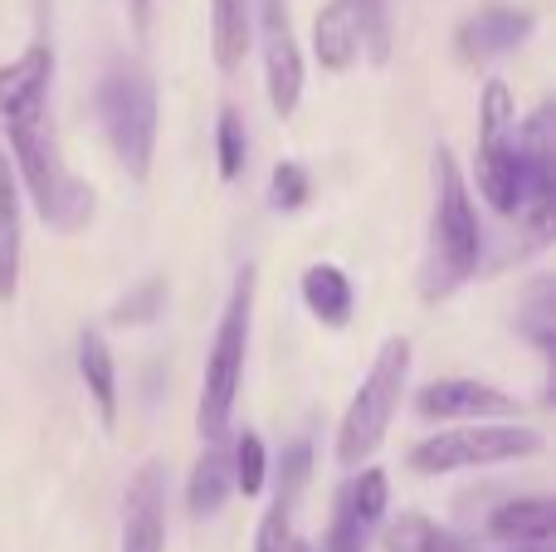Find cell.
<instances>
[{
    "label": "cell",
    "mask_w": 556,
    "mask_h": 552,
    "mask_svg": "<svg viewBox=\"0 0 556 552\" xmlns=\"http://www.w3.org/2000/svg\"><path fill=\"white\" fill-rule=\"evenodd\" d=\"M430 279H425V299H444L454 293L483 260V230L473 215V196L464 186V172L450 152H434V215H430Z\"/></svg>",
    "instance_id": "obj_1"
},
{
    "label": "cell",
    "mask_w": 556,
    "mask_h": 552,
    "mask_svg": "<svg viewBox=\"0 0 556 552\" xmlns=\"http://www.w3.org/2000/svg\"><path fill=\"white\" fill-rule=\"evenodd\" d=\"M5 133H10V166H15V181L29 191L35 211L64 235L84 230L88 215H93V186H84L64 162H59L49 117H39V123H5Z\"/></svg>",
    "instance_id": "obj_2"
},
{
    "label": "cell",
    "mask_w": 556,
    "mask_h": 552,
    "mask_svg": "<svg viewBox=\"0 0 556 552\" xmlns=\"http://www.w3.org/2000/svg\"><path fill=\"white\" fill-rule=\"evenodd\" d=\"M405 387H410V342L386 338L371 372L362 377L356 397L346 401V411H342V426H337V465L362 469L366 460L381 450L386 430H391L395 411H401V401H405Z\"/></svg>",
    "instance_id": "obj_3"
},
{
    "label": "cell",
    "mask_w": 556,
    "mask_h": 552,
    "mask_svg": "<svg viewBox=\"0 0 556 552\" xmlns=\"http://www.w3.org/2000/svg\"><path fill=\"white\" fill-rule=\"evenodd\" d=\"M250 318H254V269L244 264L230 289V303L220 313L211 357H205L201 401H195V430L211 446H220L225 430H230L235 397H240V381H244V352H250Z\"/></svg>",
    "instance_id": "obj_4"
},
{
    "label": "cell",
    "mask_w": 556,
    "mask_h": 552,
    "mask_svg": "<svg viewBox=\"0 0 556 552\" xmlns=\"http://www.w3.org/2000/svg\"><path fill=\"white\" fill-rule=\"evenodd\" d=\"M98 117H103V133L113 142L117 162L127 166L132 181L152 176V156H156V88L152 78L137 64L117 59L108 64L103 84H98Z\"/></svg>",
    "instance_id": "obj_5"
},
{
    "label": "cell",
    "mask_w": 556,
    "mask_h": 552,
    "mask_svg": "<svg viewBox=\"0 0 556 552\" xmlns=\"http://www.w3.org/2000/svg\"><path fill=\"white\" fill-rule=\"evenodd\" d=\"M542 455V430L522 426V421H479V426L440 430V436L420 440L410 450L415 475H454V469H483V465H508V460Z\"/></svg>",
    "instance_id": "obj_6"
},
{
    "label": "cell",
    "mask_w": 556,
    "mask_h": 552,
    "mask_svg": "<svg viewBox=\"0 0 556 552\" xmlns=\"http://www.w3.org/2000/svg\"><path fill=\"white\" fill-rule=\"evenodd\" d=\"M479 196L498 215H513L522 205L518 103L503 78H489L479 98Z\"/></svg>",
    "instance_id": "obj_7"
},
{
    "label": "cell",
    "mask_w": 556,
    "mask_h": 552,
    "mask_svg": "<svg viewBox=\"0 0 556 552\" xmlns=\"http://www.w3.org/2000/svg\"><path fill=\"white\" fill-rule=\"evenodd\" d=\"M260 45H264V88L278 117H293L303 103V54L293 39L288 0H260Z\"/></svg>",
    "instance_id": "obj_8"
},
{
    "label": "cell",
    "mask_w": 556,
    "mask_h": 552,
    "mask_svg": "<svg viewBox=\"0 0 556 552\" xmlns=\"http://www.w3.org/2000/svg\"><path fill=\"white\" fill-rule=\"evenodd\" d=\"M386 509H391V479H386V469L362 465V475L337 494V514H332V528H327L323 552H366Z\"/></svg>",
    "instance_id": "obj_9"
},
{
    "label": "cell",
    "mask_w": 556,
    "mask_h": 552,
    "mask_svg": "<svg viewBox=\"0 0 556 552\" xmlns=\"http://www.w3.org/2000/svg\"><path fill=\"white\" fill-rule=\"evenodd\" d=\"M415 411L425 421H513L518 416V401L508 391L489 387V381H473V377H444V381H430V387L415 397Z\"/></svg>",
    "instance_id": "obj_10"
},
{
    "label": "cell",
    "mask_w": 556,
    "mask_h": 552,
    "mask_svg": "<svg viewBox=\"0 0 556 552\" xmlns=\"http://www.w3.org/2000/svg\"><path fill=\"white\" fill-rule=\"evenodd\" d=\"M49 84H54V45L35 39L20 59L0 64V117L5 123L49 117Z\"/></svg>",
    "instance_id": "obj_11"
},
{
    "label": "cell",
    "mask_w": 556,
    "mask_h": 552,
    "mask_svg": "<svg viewBox=\"0 0 556 552\" xmlns=\"http://www.w3.org/2000/svg\"><path fill=\"white\" fill-rule=\"evenodd\" d=\"M538 29V15L518 5H483L454 29V49L464 64H493L498 54L518 49L522 39Z\"/></svg>",
    "instance_id": "obj_12"
},
{
    "label": "cell",
    "mask_w": 556,
    "mask_h": 552,
    "mask_svg": "<svg viewBox=\"0 0 556 552\" xmlns=\"http://www.w3.org/2000/svg\"><path fill=\"white\" fill-rule=\"evenodd\" d=\"M123 552H166V475L142 465L123 499Z\"/></svg>",
    "instance_id": "obj_13"
},
{
    "label": "cell",
    "mask_w": 556,
    "mask_h": 552,
    "mask_svg": "<svg viewBox=\"0 0 556 552\" xmlns=\"http://www.w3.org/2000/svg\"><path fill=\"white\" fill-rule=\"evenodd\" d=\"M307 469H313V446L307 440H293L283 450V469H278V494L264 514L260 534H254V552H288V524H293V509H298V494L307 485Z\"/></svg>",
    "instance_id": "obj_14"
},
{
    "label": "cell",
    "mask_w": 556,
    "mask_h": 552,
    "mask_svg": "<svg viewBox=\"0 0 556 552\" xmlns=\"http://www.w3.org/2000/svg\"><path fill=\"white\" fill-rule=\"evenodd\" d=\"M489 534L518 552H556V504L547 494L513 499L489 518Z\"/></svg>",
    "instance_id": "obj_15"
},
{
    "label": "cell",
    "mask_w": 556,
    "mask_h": 552,
    "mask_svg": "<svg viewBox=\"0 0 556 552\" xmlns=\"http://www.w3.org/2000/svg\"><path fill=\"white\" fill-rule=\"evenodd\" d=\"M20 264H25V215H20V181L10 156L0 152V303L20 293Z\"/></svg>",
    "instance_id": "obj_16"
},
{
    "label": "cell",
    "mask_w": 556,
    "mask_h": 552,
    "mask_svg": "<svg viewBox=\"0 0 556 552\" xmlns=\"http://www.w3.org/2000/svg\"><path fill=\"white\" fill-rule=\"evenodd\" d=\"M313 54L327 74H346L362 54V29H356V15L346 0H327L313 20Z\"/></svg>",
    "instance_id": "obj_17"
},
{
    "label": "cell",
    "mask_w": 556,
    "mask_h": 552,
    "mask_svg": "<svg viewBox=\"0 0 556 552\" xmlns=\"http://www.w3.org/2000/svg\"><path fill=\"white\" fill-rule=\"evenodd\" d=\"M298 289H303V303L317 323H327V328H346L352 323L356 293H352V279L337 264H307Z\"/></svg>",
    "instance_id": "obj_18"
},
{
    "label": "cell",
    "mask_w": 556,
    "mask_h": 552,
    "mask_svg": "<svg viewBox=\"0 0 556 552\" xmlns=\"http://www.w3.org/2000/svg\"><path fill=\"white\" fill-rule=\"evenodd\" d=\"M211 45L215 64L235 74L254 45V0H211Z\"/></svg>",
    "instance_id": "obj_19"
},
{
    "label": "cell",
    "mask_w": 556,
    "mask_h": 552,
    "mask_svg": "<svg viewBox=\"0 0 556 552\" xmlns=\"http://www.w3.org/2000/svg\"><path fill=\"white\" fill-rule=\"evenodd\" d=\"M78 377H84L103 426H117V362L103 333H84L78 338Z\"/></svg>",
    "instance_id": "obj_20"
},
{
    "label": "cell",
    "mask_w": 556,
    "mask_h": 552,
    "mask_svg": "<svg viewBox=\"0 0 556 552\" xmlns=\"http://www.w3.org/2000/svg\"><path fill=\"white\" fill-rule=\"evenodd\" d=\"M230 489H235L230 455H225L220 446H211L201 460H195L191 479H186V504H191V514H220Z\"/></svg>",
    "instance_id": "obj_21"
},
{
    "label": "cell",
    "mask_w": 556,
    "mask_h": 552,
    "mask_svg": "<svg viewBox=\"0 0 556 552\" xmlns=\"http://www.w3.org/2000/svg\"><path fill=\"white\" fill-rule=\"evenodd\" d=\"M244 162H250L244 117L235 108H220V117H215V166H220V181H240Z\"/></svg>",
    "instance_id": "obj_22"
},
{
    "label": "cell",
    "mask_w": 556,
    "mask_h": 552,
    "mask_svg": "<svg viewBox=\"0 0 556 552\" xmlns=\"http://www.w3.org/2000/svg\"><path fill=\"white\" fill-rule=\"evenodd\" d=\"M386 543H391V552H473V548H464L454 534H444L440 524H430V518H420V514L401 518Z\"/></svg>",
    "instance_id": "obj_23"
},
{
    "label": "cell",
    "mask_w": 556,
    "mask_h": 552,
    "mask_svg": "<svg viewBox=\"0 0 556 552\" xmlns=\"http://www.w3.org/2000/svg\"><path fill=\"white\" fill-rule=\"evenodd\" d=\"M518 328H522V338H532L542 352H552V342H556V299H552V279L532 284L528 303H522V313H518Z\"/></svg>",
    "instance_id": "obj_24"
},
{
    "label": "cell",
    "mask_w": 556,
    "mask_h": 552,
    "mask_svg": "<svg viewBox=\"0 0 556 552\" xmlns=\"http://www.w3.org/2000/svg\"><path fill=\"white\" fill-rule=\"evenodd\" d=\"M356 15V29H362V45L371 54V64H386L391 59V5L386 0H346Z\"/></svg>",
    "instance_id": "obj_25"
},
{
    "label": "cell",
    "mask_w": 556,
    "mask_h": 552,
    "mask_svg": "<svg viewBox=\"0 0 556 552\" xmlns=\"http://www.w3.org/2000/svg\"><path fill=\"white\" fill-rule=\"evenodd\" d=\"M230 475H235V489H240L244 499H254L264 489V479H269V455H264V440L254 436V430H244V436L235 440Z\"/></svg>",
    "instance_id": "obj_26"
},
{
    "label": "cell",
    "mask_w": 556,
    "mask_h": 552,
    "mask_svg": "<svg viewBox=\"0 0 556 552\" xmlns=\"http://www.w3.org/2000/svg\"><path fill=\"white\" fill-rule=\"evenodd\" d=\"M162 309H166V279H147L113 309V323L117 328H142V323H152Z\"/></svg>",
    "instance_id": "obj_27"
},
{
    "label": "cell",
    "mask_w": 556,
    "mask_h": 552,
    "mask_svg": "<svg viewBox=\"0 0 556 552\" xmlns=\"http://www.w3.org/2000/svg\"><path fill=\"white\" fill-rule=\"evenodd\" d=\"M307 196H313V181H307L303 166H298V162H278L274 176H269L274 211H298V205H307Z\"/></svg>",
    "instance_id": "obj_28"
},
{
    "label": "cell",
    "mask_w": 556,
    "mask_h": 552,
    "mask_svg": "<svg viewBox=\"0 0 556 552\" xmlns=\"http://www.w3.org/2000/svg\"><path fill=\"white\" fill-rule=\"evenodd\" d=\"M147 5H152V0H132V15H137V29H147Z\"/></svg>",
    "instance_id": "obj_29"
},
{
    "label": "cell",
    "mask_w": 556,
    "mask_h": 552,
    "mask_svg": "<svg viewBox=\"0 0 556 552\" xmlns=\"http://www.w3.org/2000/svg\"><path fill=\"white\" fill-rule=\"evenodd\" d=\"M288 552H317L313 543H288Z\"/></svg>",
    "instance_id": "obj_30"
}]
</instances>
